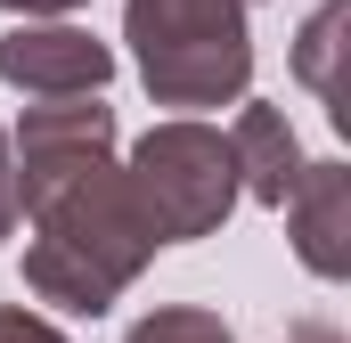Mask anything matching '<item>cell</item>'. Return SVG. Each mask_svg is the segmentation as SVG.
Segmentation results:
<instances>
[{
  "mask_svg": "<svg viewBox=\"0 0 351 343\" xmlns=\"http://www.w3.org/2000/svg\"><path fill=\"white\" fill-rule=\"evenodd\" d=\"M8 156H16V221L33 229L25 294L74 319H106L139 286V270L164 254L114 164V106L98 90L33 98L8 131Z\"/></svg>",
  "mask_w": 351,
  "mask_h": 343,
  "instance_id": "6da1fadb",
  "label": "cell"
},
{
  "mask_svg": "<svg viewBox=\"0 0 351 343\" xmlns=\"http://www.w3.org/2000/svg\"><path fill=\"white\" fill-rule=\"evenodd\" d=\"M123 41L156 106H237L254 90L245 0H123Z\"/></svg>",
  "mask_w": 351,
  "mask_h": 343,
  "instance_id": "7a4b0ae2",
  "label": "cell"
},
{
  "mask_svg": "<svg viewBox=\"0 0 351 343\" xmlns=\"http://www.w3.org/2000/svg\"><path fill=\"white\" fill-rule=\"evenodd\" d=\"M131 180V204L147 213L156 246H196V237H221V221L237 213V156H229V131H213L204 115H172V123H147L123 156Z\"/></svg>",
  "mask_w": 351,
  "mask_h": 343,
  "instance_id": "3957f363",
  "label": "cell"
},
{
  "mask_svg": "<svg viewBox=\"0 0 351 343\" xmlns=\"http://www.w3.org/2000/svg\"><path fill=\"white\" fill-rule=\"evenodd\" d=\"M0 82L25 90V98H82V90L114 82V49H106L90 25L25 16V25L0 33Z\"/></svg>",
  "mask_w": 351,
  "mask_h": 343,
  "instance_id": "277c9868",
  "label": "cell"
},
{
  "mask_svg": "<svg viewBox=\"0 0 351 343\" xmlns=\"http://www.w3.org/2000/svg\"><path fill=\"white\" fill-rule=\"evenodd\" d=\"M286 213V237H294V261L311 278H351V164H302L294 196L278 204Z\"/></svg>",
  "mask_w": 351,
  "mask_h": 343,
  "instance_id": "5b68a950",
  "label": "cell"
},
{
  "mask_svg": "<svg viewBox=\"0 0 351 343\" xmlns=\"http://www.w3.org/2000/svg\"><path fill=\"white\" fill-rule=\"evenodd\" d=\"M229 156H237V196H254V204H286L294 196V180H302V139H294V123H286V106H262V98H237V131H229Z\"/></svg>",
  "mask_w": 351,
  "mask_h": 343,
  "instance_id": "8992f818",
  "label": "cell"
},
{
  "mask_svg": "<svg viewBox=\"0 0 351 343\" xmlns=\"http://www.w3.org/2000/svg\"><path fill=\"white\" fill-rule=\"evenodd\" d=\"M343 25H351V0H319L311 25L294 33V82L319 90L335 123H351V106H343Z\"/></svg>",
  "mask_w": 351,
  "mask_h": 343,
  "instance_id": "52a82bcc",
  "label": "cell"
},
{
  "mask_svg": "<svg viewBox=\"0 0 351 343\" xmlns=\"http://www.w3.org/2000/svg\"><path fill=\"white\" fill-rule=\"evenodd\" d=\"M123 343H237V327H229L213 303H156Z\"/></svg>",
  "mask_w": 351,
  "mask_h": 343,
  "instance_id": "ba28073f",
  "label": "cell"
},
{
  "mask_svg": "<svg viewBox=\"0 0 351 343\" xmlns=\"http://www.w3.org/2000/svg\"><path fill=\"white\" fill-rule=\"evenodd\" d=\"M0 343H74V335L49 327L41 311H16V303H8V311H0Z\"/></svg>",
  "mask_w": 351,
  "mask_h": 343,
  "instance_id": "9c48e42d",
  "label": "cell"
},
{
  "mask_svg": "<svg viewBox=\"0 0 351 343\" xmlns=\"http://www.w3.org/2000/svg\"><path fill=\"white\" fill-rule=\"evenodd\" d=\"M16 237V156H8V131H0V246Z\"/></svg>",
  "mask_w": 351,
  "mask_h": 343,
  "instance_id": "30bf717a",
  "label": "cell"
},
{
  "mask_svg": "<svg viewBox=\"0 0 351 343\" xmlns=\"http://www.w3.org/2000/svg\"><path fill=\"white\" fill-rule=\"evenodd\" d=\"M8 16H74V8H90V0H0Z\"/></svg>",
  "mask_w": 351,
  "mask_h": 343,
  "instance_id": "8fae6325",
  "label": "cell"
},
{
  "mask_svg": "<svg viewBox=\"0 0 351 343\" xmlns=\"http://www.w3.org/2000/svg\"><path fill=\"white\" fill-rule=\"evenodd\" d=\"M278 343H343V327H327V319H302V327H286Z\"/></svg>",
  "mask_w": 351,
  "mask_h": 343,
  "instance_id": "7c38bea8",
  "label": "cell"
}]
</instances>
